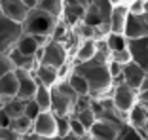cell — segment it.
Wrapping results in <instances>:
<instances>
[{
  "instance_id": "cell-1",
  "label": "cell",
  "mask_w": 148,
  "mask_h": 140,
  "mask_svg": "<svg viewBox=\"0 0 148 140\" xmlns=\"http://www.w3.org/2000/svg\"><path fill=\"white\" fill-rule=\"evenodd\" d=\"M72 70L78 72L87 82V85H89V95H91L93 99L110 97L112 87H114V80L108 72V66H106L105 59L93 57L91 61H87V63L72 65Z\"/></svg>"
},
{
  "instance_id": "cell-2",
  "label": "cell",
  "mask_w": 148,
  "mask_h": 140,
  "mask_svg": "<svg viewBox=\"0 0 148 140\" xmlns=\"http://www.w3.org/2000/svg\"><path fill=\"white\" fill-rule=\"evenodd\" d=\"M76 101H78V95L74 93V89L70 87V83L66 80L57 82L51 87V112L57 118H70V116H74Z\"/></svg>"
},
{
  "instance_id": "cell-3",
  "label": "cell",
  "mask_w": 148,
  "mask_h": 140,
  "mask_svg": "<svg viewBox=\"0 0 148 140\" xmlns=\"http://www.w3.org/2000/svg\"><path fill=\"white\" fill-rule=\"evenodd\" d=\"M57 21H59V19L53 17L51 13L44 12V10H40V8H31L27 19L21 25H23V32H25V34L46 36V38H49L53 29H55V25H57Z\"/></svg>"
},
{
  "instance_id": "cell-4",
  "label": "cell",
  "mask_w": 148,
  "mask_h": 140,
  "mask_svg": "<svg viewBox=\"0 0 148 140\" xmlns=\"http://www.w3.org/2000/svg\"><path fill=\"white\" fill-rule=\"evenodd\" d=\"M38 63L42 65H49L53 68H63V66L69 65L70 59V51L65 44L61 42H53V40H48L44 48H40L38 55H36Z\"/></svg>"
},
{
  "instance_id": "cell-5",
  "label": "cell",
  "mask_w": 148,
  "mask_h": 140,
  "mask_svg": "<svg viewBox=\"0 0 148 140\" xmlns=\"http://www.w3.org/2000/svg\"><path fill=\"white\" fill-rule=\"evenodd\" d=\"M137 95H139V93H137L135 89H131L122 80H118V82H114L112 93H110V101L116 106L118 112H122V114L127 116L129 110L137 104Z\"/></svg>"
},
{
  "instance_id": "cell-6",
  "label": "cell",
  "mask_w": 148,
  "mask_h": 140,
  "mask_svg": "<svg viewBox=\"0 0 148 140\" xmlns=\"http://www.w3.org/2000/svg\"><path fill=\"white\" fill-rule=\"evenodd\" d=\"M23 36V25L8 17H0V53H8L15 48L17 40Z\"/></svg>"
},
{
  "instance_id": "cell-7",
  "label": "cell",
  "mask_w": 148,
  "mask_h": 140,
  "mask_svg": "<svg viewBox=\"0 0 148 140\" xmlns=\"http://www.w3.org/2000/svg\"><path fill=\"white\" fill-rule=\"evenodd\" d=\"M110 13H112V4L108 0H91L86 10V17H84L82 23L91 27L103 25V23L110 21Z\"/></svg>"
},
{
  "instance_id": "cell-8",
  "label": "cell",
  "mask_w": 148,
  "mask_h": 140,
  "mask_svg": "<svg viewBox=\"0 0 148 140\" xmlns=\"http://www.w3.org/2000/svg\"><path fill=\"white\" fill-rule=\"evenodd\" d=\"M32 133L42 136L44 140L57 138V118L53 112H40L32 121Z\"/></svg>"
},
{
  "instance_id": "cell-9",
  "label": "cell",
  "mask_w": 148,
  "mask_h": 140,
  "mask_svg": "<svg viewBox=\"0 0 148 140\" xmlns=\"http://www.w3.org/2000/svg\"><path fill=\"white\" fill-rule=\"evenodd\" d=\"M13 72L17 76V99L31 101L36 93V87H38L34 72H31V70H19V68H15Z\"/></svg>"
},
{
  "instance_id": "cell-10",
  "label": "cell",
  "mask_w": 148,
  "mask_h": 140,
  "mask_svg": "<svg viewBox=\"0 0 148 140\" xmlns=\"http://www.w3.org/2000/svg\"><path fill=\"white\" fill-rule=\"evenodd\" d=\"M123 34H125L127 40H137V38L148 36V13H143V15H133V13H129Z\"/></svg>"
},
{
  "instance_id": "cell-11",
  "label": "cell",
  "mask_w": 148,
  "mask_h": 140,
  "mask_svg": "<svg viewBox=\"0 0 148 140\" xmlns=\"http://www.w3.org/2000/svg\"><path fill=\"white\" fill-rule=\"evenodd\" d=\"M0 12L4 17L12 19V21L23 23L31 12V8L23 0H0Z\"/></svg>"
},
{
  "instance_id": "cell-12",
  "label": "cell",
  "mask_w": 148,
  "mask_h": 140,
  "mask_svg": "<svg viewBox=\"0 0 148 140\" xmlns=\"http://www.w3.org/2000/svg\"><path fill=\"white\" fill-rule=\"evenodd\" d=\"M122 133L123 129L116 127V125H112L108 121H101V119H97L95 125L89 129V136H93L97 140H120Z\"/></svg>"
},
{
  "instance_id": "cell-13",
  "label": "cell",
  "mask_w": 148,
  "mask_h": 140,
  "mask_svg": "<svg viewBox=\"0 0 148 140\" xmlns=\"http://www.w3.org/2000/svg\"><path fill=\"white\" fill-rule=\"evenodd\" d=\"M97 55V46H95V38H84L78 42L76 49L72 51V65L78 63H87L91 61Z\"/></svg>"
},
{
  "instance_id": "cell-14",
  "label": "cell",
  "mask_w": 148,
  "mask_h": 140,
  "mask_svg": "<svg viewBox=\"0 0 148 140\" xmlns=\"http://www.w3.org/2000/svg\"><path fill=\"white\" fill-rule=\"evenodd\" d=\"M144 76H146L144 68L140 65H137L135 61L129 63V65H125V66H123V70H122V82L125 83V85H129L131 89H135V91L139 89L140 83H143Z\"/></svg>"
},
{
  "instance_id": "cell-15",
  "label": "cell",
  "mask_w": 148,
  "mask_h": 140,
  "mask_svg": "<svg viewBox=\"0 0 148 140\" xmlns=\"http://www.w3.org/2000/svg\"><path fill=\"white\" fill-rule=\"evenodd\" d=\"M127 48H129L131 55H133V61L137 65H140L143 68H148V36L137 38V40H129Z\"/></svg>"
},
{
  "instance_id": "cell-16",
  "label": "cell",
  "mask_w": 148,
  "mask_h": 140,
  "mask_svg": "<svg viewBox=\"0 0 148 140\" xmlns=\"http://www.w3.org/2000/svg\"><path fill=\"white\" fill-rule=\"evenodd\" d=\"M34 78L38 83H42L46 87H53L57 82H63L61 74H59V68H53L49 65H42V63H38V66H36Z\"/></svg>"
},
{
  "instance_id": "cell-17",
  "label": "cell",
  "mask_w": 148,
  "mask_h": 140,
  "mask_svg": "<svg viewBox=\"0 0 148 140\" xmlns=\"http://www.w3.org/2000/svg\"><path fill=\"white\" fill-rule=\"evenodd\" d=\"M129 17V8L127 4H120V6H112V13H110V32H118V34H123L125 31V23Z\"/></svg>"
},
{
  "instance_id": "cell-18",
  "label": "cell",
  "mask_w": 148,
  "mask_h": 140,
  "mask_svg": "<svg viewBox=\"0 0 148 140\" xmlns=\"http://www.w3.org/2000/svg\"><path fill=\"white\" fill-rule=\"evenodd\" d=\"M127 125H131V127L137 129V131L146 129V125H148V110L144 108L143 104L137 102V104L129 110V114H127Z\"/></svg>"
},
{
  "instance_id": "cell-19",
  "label": "cell",
  "mask_w": 148,
  "mask_h": 140,
  "mask_svg": "<svg viewBox=\"0 0 148 140\" xmlns=\"http://www.w3.org/2000/svg\"><path fill=\"white\" fill-rule=\"evenodd\" d=\"M8 57H10V61L13 63V68H19V70H31V72H34L36 66H38V59H36V57H29V55H23V53H19L15 48L8 51Z\"/></svg>"
},
{
  "instance_id": "cell-20",
  "label": "cell",
  "mask_w": 148,
  "mask_h": 140,
  "mask_svg": "<svg viewBox=\"0 0 148 140\" xmlns=\"http://www.w3.org/2000/svg\"><path fill=\"white\" fill-rule=\"evenodd\" d=\"M40 42L36 36L32 34H25L23 32V36L17 40V44H15V49H17L19 53H23V55H29V57H36L40 51Z\"/></svg>"
},
{
  "instance_id": "cell-21",
  "label": "cell",
  "mask_w": 148,
  "mask_h": 140,
  "mask_svg": "<svg viewBox=\"0 0 148 140\" xmlns=\"http://www.w3.org/2000/svg\"><path fill=\"white\" fill-rule=\"evenodd\" d=\"M17 97V76L15 72H8L0 78V101L4 99H15Z\"/></svg>"
},
{
  "instance_id": "cell-22",
  "label": "cell",
  "mask_w": 148,
  "mask_h": 140,
  "mask_svg": "<svg viewBox=\"0 0 148 140\" xmlns=\"http://www.w3.org/2000/svg\"><path fill=\"white\" fill-rule=\"evenodd\" d=\"M0 108H2V112H4L10 119L25 116V101H21L17 97H15V99H4L2 104H0Z\"/></svg>"
},
{
  "instance_id": "cell-23",
  "label": "cell",
  "mask_w": 148,
  "mask_h": 140,
  "mask_svg": "<svg viewBox=\"0 0 148 140\" xmlns=\"http://www.w3.org/2000/svg\"><path fill=\"white\" fill-rule=\"evenodd\" d=\"M32 101L38 104V108L42 112H51V87H46V85L38 83Z\"/></svg>"
},
{
  "instance_id": "cell-24",
  "label": "cell",
  "mask_w": 148,
  "mask_h": 140,
  "mask_svg": "<svg viewBox=\"0 0 148 140\" xmlns=\"http://www.w3.org/2000/svg\"><path fill=\"white\" fill-rule=\"evenodd\" d=\"M34 8H40V10H44V12L51 13L53 17L61 19L63 10H65V0H38Z\"/></svg>"
},
{
  "instance_id": "cell-25",
  "label": "cell",
  "mask_w": 148,
  "mask_h": 140,
  "mask_svg": "<svg viewBox=\"0 0 148 140\" xmlns=\"http://www.w3.org/2000/svg\"><path fill=\"white\" fill-rule=\"evenodd\" d=\"M66 82L70 83V87L74 89V93H76L78 97H86V95H89V85H87V82L78 74V72L70 70V74H69V78H66Z\"/></svg>"
},
{
  "instance_id": "cell-26",
  "label": "cell",
  "mask_w": 148,
  "mask_h": 140,
  "mask_svg": "<svg viewBox=\"0 0 148 140\" xmlns=\"http://www.w3.org/2000/svg\"><path fill=\"white\" fill-rule=\"evenodd\" d=\"M32 121H34V119H31L29 116H19V118H15V119L10 121V127L23 136V135L32 133Z\"/></svg>"
},
{
  "instance_id": "cell-27",
  "label": "cell",
  "mask_w": 148,
  "mask_h": 140,
  "mask_svg": "<svg viewBox=\"0 0 148 140\" xmlns=\"http://www.w3.org/2000/svg\"><path fill=\"white\" fill-rule=\"evenodd\" d=\"M106 44H108L110 51H120V49H125L129 40L125 38V34H118V32H108L106 34Z\"/></svg>"
},
{
  "instance_id": "cell-28",
  "label": "cell",
  "mask_w": 148,
  "mask_h": 140,
  "mask_svg": "<svg viewBox=\"0 0 148 140\" xmlns=\"http://www.w3.org/2000/svg\"><path fill=\"white\" fill-rule=\"evenodd\" d=\"M74 118L78 119L84 127L89 131V129L95 125V121H97V116H95V112H93V104H91V108H86V110H80V112H76V114H74Z\"/></svg>"
},
{
  "instance_id": "cell-29",
  "label": "cell",
  "mask_w": 148,
  "mask_h": 140,
  "mask_svg": "<svg viewBox=\"0 0 148 140\" xmlns=\"http://www.w3.org/2000/svg\"><path fill=\"white\" fill-rule=\"evenodd\" d=\"M120 140H148L146 129L137 131V129H133L131 125H127V127L123 129V133L120 135Z\"/></svg>"
},
{
  "instance_id": "cell-30",
  "label": "cell",
  "mask_w": 148,
  "mask_h": 140,
  "mask_svg": "<svg viewBox=\"0 0 148 140\" xmlns=\"http://www.w3.org/2000/svg\"><path fill=\"white\" fill-rule=\"evenodd\" d=\"M110 59H114V61L120 63L122 66H125V65H129V63H133V55H131L129 48L120 49V51H112V53H110Z\"/></svg>"
},
{
  "instance_id": "cell-31",
  "label": "cell",
  "mask_w": 148,
  "mask_h": 140,
  "mask_svg": "<svg viewBox=\"0 0 148 140\" xmlns=\"http://www.w3.org/2000/svg\"><path fill=\"white\" fill-rule=\"evenodd\" d=\"M127 8H129V13L133 15H143L146 12V0H129L127 2Z\"/></svg>"
},
{
  "instance_id": "cell-32",
  "label": "cell",
  "mask_w": 148,
  "mask_h": 140,
  "mask_svg": "<svg viewBox=\"0 0 148 140\" xmlns=\"http://www.w3.org/2000/svg\"><path fill=\"white\" fill-rule=\"evenodd\" d=\"M70 133H74V135L82 136L84 140L89 136V131H87V129L84 127V125H82V123H80L76 118H74V116H70Z\"/></svg>"
},
{
  "instance_id": "cell-33",
  "label": "cell",
  "mask_w": 148,
  "mask_h": 140,
  "mask_svg": "<svg viewBox=\"0 0 148 140\" xmlns=\"http://www.w3.org/2000/svg\"><path fill=\"white\" fill-rule=\"evenodd\" d=\"M106 66H108V72H110V76H112L114 82L122 80V70H123V66L120 65V63H116L114 59H108V61H106Z\"/></svg>"
},
{
  "instance_id": "cell-34",
  "label": "cell",
  "mask_w": 148,
  "mask_h": 140,
  "mask_svg": "<svg viewBox=\"0 0 148 140\" xmlns=\"http://www.w3.org/2000/svg\"><path fill=\"white\" fill-rule=\"evenodd\" d=\"M69 133H70V118H57V136L63 138Z\"/></svg>"
},
{
  "instance_id": "cell-35",
  "label": "cell",
  "mask_w": 148,
  "mask_h": 140,
  "mask_svg": "<svg viewBox=\"0 0 148 140\" xmlns=\"http://www.w3.org/2000/svg\"><path fill=\"white\" fill-rule=\"evenodd\" d=\"M12 70L15 68H13V63L10 61L8 53H0V78L4 74H8V72H12Z\"/></svg>"
},
{
  "instance_id": "cell-36",
  "label": "cell",
  "mask_w": 148,
  "mask_h": 140,
  "mask_svg": "<svg viewBox=\"0 0 148 140\" xmlns=\"http://www.w3.org/2000/svg\"><path fill=\"white\" fill-rule=\"evenodd\" d=\"M40 112H42V110L38 108V104H36L32 99H31V101H25V116H29L31 119H34Z\"/></svg>"
},
{
  "instance_id": "cell-37",
  "label": "cell",
  "mask_w": 148,
  "mask_h": 140,
  "mask_svg": "<svg viewBox=\"0 0 148 140\" xmlns=\"http://www.w3.org/2000/svg\"><path fill=\"white\" fill-rule=\"evenodd\" d=\"M0 140H21V135L12 127H0Z\"/></svg>"
},
{
  "instance_id": "cell-38",
  "label": "cell",
  "mask_w": 148,
  "mask_h": 140,
  "mask_svg": "<svg viewBox=\"0 0 148 140\" xmlns=\"http://www.w3.org/2000/svg\"><path fill=\"white\" fill-rule=\"evenodd\" d=\"M137 102H139V104H143L144 108L148 110V91L139 93V95H137Z\"/></svg>"
},
{
  "instance_id": "cell-39",
  "label": "cell",
  "mask_w": 148,
  "mask_h": 140,
  "mask_svg": "<svg viewBox=\"0 0 148 140\" xmlns=\"http://www.w3.org/2000/svg\"><path fill=\"white\" fill-rule=\"evenodd\" d=\"M21 140H44L42 136H38L36 133H29V135H23Z\"/></svg>"
},
{
  "instance_id": "cell-40",
  "label": "cell",
  "mask_w": 148,
  "mask_h": 140,
  "mask_svg": "<svg viewBox=\"0 0 148 140\" xmlns=\"http://www.w3.org/2000/svg\"><path fill=\"white\" fill-rule=\"evenodd\" d=\"M144 91H148V76H144L143 83H140L139 89H137V93H144Z\"/></svg>"
},
{
  "instance_id": "cell-41",
  "label": "cell",
  "mask_w": 148,
  "mask_h": 140,
  "mask_svg": "<svg viewBox=\"0 0 148 140\" xmlns=\"http://www.w3.org/2000/svg\"><path fill=\"white\" fill-rule=\"evenodd\" d=\"M61 140H84L82 136H78V135H74V133H69L66 136H63Z\"/></svg>"
},
{
  "instance_id": "cell-42",
  "label": "cell",
  "mask_w": 148,
  "mask_h": 140,
  "mask_svg": "<svg viewBox=\"0 0 148 140\" xmlns=\"http://www.w3.org/2000/svg\"><path fill=\"white\" fill-rule=\"evenodd\" d=\"M108 2H110L112 6H120V4H127L129 0H108Z\"/></svg>"
},
{
  "instance_id": "cell-43",
  "label": "cell",
  "mask_w": 148,
  "mask_h": 140,
  "mask_svg": "<svg viewBox=\"0 0 148 140\" xmlns=\"http://www.w3.org/2000/svg\"><path fill=\"white\" fill-rule=\"evenodd\" d=\"M23 2H25V4L29 6V8H34V6H36V2H38V0H23Z\"/></svg>"
},
{
  "instance_id": "cell-44",
  "label": "cell",
  "mask_w": 148,
  "mask_h": 140,
  "mask_svg": "<svg viewBox=\"0 0 148 140\" xmlns=\"http://www.w3.org/2000/svg\"><path fill=\"white\" fill-rule=\"evenodd\" d=\"M86 140H97V138H93V136H87V138Z\"/></svg>"
},
{
  "instance_id": "cell-45",
  "label": "cell",
  "mask_w": 148,
  "mask_h": 140,
  "mask_svg": "<svg viewBox=\"0 0 148 140\" xmlns=\"http://www.w3.org/2000/svg\"><path fill=\"white\" fill-rule=\"evenodd\" d=\"M144 72H146V76H148V68H144Z\"/></svg>"
},
{
  "instance_id": "cell-46",
  "label": "cell",
  "mask_w": 148,
  "mask_h": 140,
  "mask_svg": "<svg viewBox=\"0 0 148 140\" xmlns=\"http://www.w3.org/2000/svg\"><path fill=\"white\" fill-rule=\"evenodd\" d=\"M53 140H61V138H59V136H57V138H53Z\"/></svg>"
},
{
  "instance_id": "cell-47",
  "label": "cell",
  "mask_w": 148,
  "mask_h": 140,
  "mask_svg": "<svg viewBox=\"0 0 148 140\" xmlns=\"http://www.w3.org/2000/svg\"><path fill=\"white\" fill-rule=\"evenodd\" d=\"M146 135H148V125H146Z\"/></svg>"
},
{
  "instance_id": "cell-48",
  "label": "cell",
  "mask_w": 148,
  "mask_h": 140,
  "mask_svg": "<svg viewBox=\"0 0 148 140\" xmlns=\"http://www.w3.org/2000/svg\"><path fill=\"white\" fill-rule=\"evenodd\" d=\"M0 17H2V12H0Z\"/></svg>"
},
{
  "instance_id": "cell-49",
  "label": "cell",
  "mask_w": 148,
  "mask_h": 140,
  "mask_svg": "<svg viewBox=\"0 0 148 140\" xmlns=\"http://www.w3.org/2000/svg\"><path fill=\"white\" fill-rule=\"evenodd\" d=\"M0 104H2V101H0Z\"/></svg>"
}]
</instances>
